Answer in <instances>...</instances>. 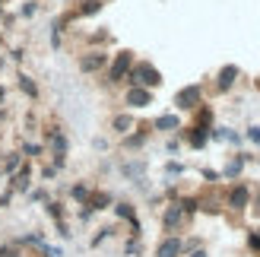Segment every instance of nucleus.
<instances>
[{
    "label": "nucleus",
    "instance_id": "f257e3e1",
    "mask_svg": "<svg viewBox=\"0 0 260 257\" xmlns=\"http://www.w3.org/2000/svg\"><path fill=\"white\" fill-rule=\"evenodd\" d=\"M42 146H45V152H51V165L60 172L63 165H67V152H70V140H67V134L60 131L57 124H48L45 127V134H42Z\"/></svg>",
    "mask_w": 260,
    "mask_h": 257
},
{
    "label": "nucleus",
    "instance_id": "f03ea898",
    "mask_svg": "<svg viewBox=\"0 0 260 257\" xmlns=\"http://www.w3.org/2000/svg\"><path fill=\"white\" fill-rule=\"evenodd\" d=\"M127 86L155 89V86H162V73H159V67H152L149 60H134V67L127 73Z\"/></svg>",
    "mask_w": 260,
    "mask_h": 257
},
{
    "label": "nucleus",
    "instance_id": "7ed1b4c3",
    "mask_svg": "<svg viewBox=\"0 0 260 257\" xmlns=\"http://www.w3.org/2000/svg\"><path fill=\"white\" fill-rule=\"evenodd\" d=\"M200 105H203V86L200 83H190V86L175 92V108L178 111H197Z\"/></svg>",
    "mask_w": 260,
    "mask_h": 257
},
{
    "label": "nucleus",
    "instance_id": "20e7f679",
    "mask_svg": "<svg viewBox=\"0 0 260 257\" xmlns=\"http://www.w3.org/2000/svg\"><path fill=\"white\" fill-rule=\"evenodd\" d=\"M130 67H134V51H118L114 54V60L108 63V83L111 86H118V83H124L127 80V73H130Z\"/></svg>",
    "mask_w": 260,
    "mask_h": 257
},
{
    "label": "nucleus",
    "instance_id": "39448f33",
    "mask_svg": "<svg viewBox=\"0 0 260 257\" xmlns=\"http://www.w3.org/2000/svg\"><path fill=\"white\" fill-rule=\"evenodd\" d=\"M187 222H190V219H187V213L181 210V203L172 200V203L165 207V213H162V229H165V235H178Z\"/></svg>",
    "mask_w": 260,
    "mask_h": 257
},
{
    "label": "nucleus",
    "instance_id": "423d86ee",
    "mask_svg": "<svg viewBox=\"0 0 260 257\" xmlns=\"http://www.w3.org/2000/svg\"><path fill=\"white\" fill-rule=\"evenodd\" d=\"M225 207L229 210H235V213H244L251 207V187L244 184V181H235L229 187V194H225Z\"/></svg>",
    "mask_w": 260,
    "mask_h": 257
},
{
    "label": "nucleus",
    "instance_id": "0eeeda50",
    "mask_svg": "<svg viewBox=\"0 0 260 257\" xmlns=\"http://www.w3.org/2000/svg\"><path fill=\"white\" fill-rule=\"evenodd\" d=\"M114 216H118L121 222H127V226H130V235H134V238H140L143 226H140V216H137V210H134V203L118 200V203H114Z\"/></svg>",
    "mask_w": 260,
    "mask_h": 257
},
{
    "label": "nucleus",
    "instance_id": "6e6552de",
    "mask_svg": "<svg viewBox=\"0 0 260 257\" xmlns=\"http://www.w3.org/2000/svg\"><path fill=\"white\" fill-rule=\"evenodd\" d=\"M7 187L13 190V194H29L32 190V162H22V169L16 175H10Z\"/></svg>",
    "mask_w": 260,
    "mask_h": 257
},
{
    "label": "nucleus",
    "instance_id": "1a4fd4ad",
    "mask_svg": "<svg viewBox=\"0 0 260 257\" xmlns=\"http://www.w3.org/2000/svg\"><path fill=\"white\" fill-rule=\"evenodd\" d=\"M155 257H184V238L181 235H165L155 245Z\"/></svg>",
    "mask_w": 260,
    "mask_h": 257
},
{
    "label": "nucleus",
    "instance_id": "9d476101",
    "mask_svg": "<svg viewBox=\"0 0 260 257\" xmlns=\"http://www.w3.org/2000/svg\"><path fill=\"white\" fill-rule=\"evenodd\" d=\"M108 67V54L105 51H86L80 57V73H99Z\"/></svg>",
    "mask_w": 260,
    "mask_h": 257
},
{
    "label": "nucleus",
    "instance_id": "9b49d317",
    "mask_svg": "<svg viewBox=\"0 0 260 257\" xmlns=\"http://www.w3.org/2000/svg\"><path fill=\"white\" fill-rule=\"evenodd\" d=\"M124 105H130V108H146V105H152V89L127 86V92H124Z\"/></svg>",
    "mask_w": 260,
    "mask_h": 257
},
{
    "label": "nucleus",
    "instance_id": "f8f14e48",
    "mask_svg": "<svg viewBox=\"0 0 260 257\" xmlns=\"http://www.w3.org/2000/svg\"><path fill=\"white\" fill-rule=\"evenodd\" d=\"M251 159H254V156H248V152H238V156H232V159L222 165V172H219V175L229 178V181H238L241 172H244V162H251Z\"/></svg>",
    "mask_w": 260,
    "mask_h": 257
},
{
    "label": "nucleus",
    "instance_id": "ddd939ff",
    "mask_svg": "<svg viewBox=\"0 0 260 257\" xmlns=\"http://www.w3.org/2000/svg\"><path fill=\"white\" fill-rule=\"evenodd\" d=\"M146 159H130V162H121V175L127 178V181H134V184H140L143 178H146Z\"/></svg>",
    "mask_w": 260,
    "mask_h": 257
},
{
    "label": "nucleus",
    "instance_id": "4468645a",
    "mask_svg": "<svg viewBox=\"0 0 260 257\" xmlns=\"http://www.w3.org/2000/svg\"><path fill=\"white\" fill-rule=\"evenodd\" d=\"M238 76H241V70L235 67V63H225V67L216 73V89L219 92H229V89L238 83Z\"/></svg>",
    "mask_w": 260,
    "mask_h": 257
},
{
    "label": "nucleus",
    "instance_id": "2eb2a0df",
    "mask_svg": "<svg viewBox=\"0 0 260 257\" xmlns=\"http://www.w3.org/2000/svg\"><path fill=\"white\" fill-rule=\"evenodd\" d=\"M178 137H184L190 149H203L206 143H210V127H190V131H178Z\"/></svg>",
    "mask_w": 260,
    "mask_h": 257
},
{
    "label": "nucleus",
    "instance_id": "dca6fc26",
    "mask_svg": "<svg viewBox=\"0 0 260 257\" xmlns=\"http://www.w3.org/2000/svg\"><path fill=\"white\" fill-rule=\"evenodd\" d=\"M146 140H149V127H140V131H130L121 137V149L127 152H134V149H143L146 146Z\"/></svg>",
    "mask_w": 260,
    "mask_h": 257
},
{
    "label": "nucleus",
    "instance_id": "f3484780",
    "mask_svg": "<svg viewBox=\"0 0 260 257\" xmlns=\"http://www.w3.org/2000/svg\"><path fill=\"white\" fill-rule=\"evenodd\" d=\"M16 89H19V92L29 99V102H38V99H42V89H38V83L32 80L29 73H22V70L16 73Z\"/></svg>",
    "mask_w": 260,
    "mask_h": 257
},
{
    "label": "nucleus",
    "instance_id": "a211bd4d",
    "mask_svg": "<svg viewBox=\"0 0 260 257\" xmlns=\"http://www.w3.org/2000/svg\"><path fill=\"white\" fill-rule=\"evenodd\" d=\"M22 162H25L22 149H13V152H7V156H4V165H0V175H4V178L16 175V172L22 169Z\"/></svg>",
    "mask_w": 260,
    "mask_h": 257
},
{
    "label": "nucleus",
    "instance_id": "6ab92c4d",
    "mask_svg": "<svg viewBox=\"0 0 260 257\" xmlns=\"http://www.w3.org/2000/svg\"><path fill=\"white\" fill-rule=\"evenodd\" d=\"M152 131H162V134H178L181 131V118L172 111V114H159V118L152 121Z\"/></svg>",
    "mask_w": 260,
    "mask_h": 257
},
{
    "label": "nucleus",
    "instance_id": "aec40b11",
    "mask_svg": "<svg viewBox=\"0 0 260 257\" xmlns=\"http://www.w3.org/2000/svg\"><path fill=\"white\" fill-rule=\"evenodd\" d=\"M86 207L92 210V213H102V210L114 207V197L108 194V190H92V194H89V200H86Z\"/></svg>",
    "mask_w": 260,
    "mask_h": 257
},
{
    "label": "nucleus",
    "instance_id": "412c9836",
    "mask_svg": "<svg viewBox=\"0 0 260 257\" xmlns=\"http://www.w3.org/2000/svg\"><path fill=\"white\" fill-rule=\"evenodd\" d=\"M102 7H105V0H80V7H76L70 16H67V22H70V19H76V16H95Z\"/></svg>",
    "mask_w": 260,
    "mask_h": 257
},
{
    "label": "nucleus",
    "instance_id": "4be33fe9",
    "mask_svg": "<svg viewBox=\"0 0 260 257\" xmlns=\"http://www.w3.org/2000/svg\"><path fill=\"white\" fill-rule=\"evenodd\" d=\"M63 25H67V16H54V19H51V48H54V51L63 48Z\"/></svg>",
    "mask_w": 260,
    "mask_h": 257
},
{
    "label": "nucleus",
    "instance_id": "5701e85b",
    "mask_svg": "<svg viewBox=\"0 0 260 257\" xmlns=\"http://www.w3.org/2000/svg\"><path fill=\"white\" fill-rule=\"evenodd\" d=\"M67 194H70V200H73V203H80V207H86V200H89V194H92V187H89L86 181H76V184L67 190Z\"/></svg>",
    "mask_w": 260,
    "mask_h": 257
},
{
    "label": "nucleus",
    "instance_id": "b1692460",
    "mask_svg": "<svg viewBox=\"0 0 260 257\" xmlns=\"http://www.w3.org/2000/svg\"><path fill=\"white\" fill-rule=\"evenodd\" d=\"M111 131L114 134H130V131H134V118H130V114H114V118H111Z\"/></svg>",
    "mask_w": 260,
    "mask_h": 257
},
{
    "label": "nucleus",
    "instance_id": "393cba45",
    "mask_svg": "<svg viewBox=\"0 0 260 257\" xmlns=\"http://www.w3.org/2000/svg\"><path fill=\"white\" fill-rule=\"evenodd\" d=\"M45 213L51 216V222H54V226L67 222V219H63V203H60V200H54V197H51V200L45 203Z\"/></svg>",
    "mask_w": 260,
    "mask_h": 257
},
{
    "label": "nucleus",
    "instance_id": "a878e982",
    "mask_svg": "<svg viewBox=\"0 0 260 257\" xmlns=\"http://www.w3.org/2000/svg\"><path fill=\"white\" fill-rule=\"evenodd\" d=\"M193 127H213V108H210V105H200V108H197Z\"/></svg>",
    "mask_w": 260,
    "mask_h": 257
},
{
    "label": "nucleus",
    "instance_id": "bb28decb",
    "mask_svg": "<svg viewBox=\"0 0 260 257\" xmlns=\"http://www.w3.org/2000/svg\"><path fill=\"white\" fill-rule=\"evenodd\" d=\"M42 152H45V146L35 143V140H25V143H22V156L25 159H42Z\"/></svg>",
    "mask_w": 260,
    "mask_h": 257
},
{
    "label": "nucleus",
    "instance_id": "cd10ccee",
    "mask_svg": "<svg viewBox=\"0 0 260 257\" xmlns=\"http://www.w3.org/2000/svg\"><path fill=\"white\" fill-rule=\"evenodd\" d=\"M0 257H25V248H19L16 241H4V245H0Z\"/></svg>",
    "mask_w": 260,
    "mask_h": 257
},
{
    "label": "nucleus",
    "instance_id": "c85d7f7f",
    "mask_svg": "<svg viewBox=\"0 0 260 257\" xmlns=\"http://www.w3.org/2000/svg\"><path fill=\"white\" fill-rule=\"evenodd\" d=\"M111 235H114V229H111V226H105V229H99V232H95L92 238H89V248H99L102 241H108Z\"/></svg>",
    "mask_w": 260,
    "mask_h": 257
},
{
    "label": "nucleus",
    "instance_id": "c756f323",
    "mask_svg": "<svg viewBox=\"0 0 260 257\" xmlns=\"http://www.w3.org/2000/svg\"><path fill=\"white\" fill-rule=\"evenodd\" d=\"M25 197H29V203H42V207H45V203L51 200V194H48L45 187H32V190H29Z\"/></svg>",
    "mask_w": 260,
    "mask_h": 257
},
{
    "label": "nucleus",
    "instance_id": "7c9ffc66",
    "mask_svg": "<svg viewBox=\"0 0 260 257\" xmlns=\"http://www.w3.org/2000/svg\"><path fill=\"white\" fill-rule=\"evenodd\" d=\"M35 13H38V0H25L22 10H19V16H22V19H32Z\"/></svg>",
    "mask_w": 260,
    "mask_h": 257
},
{
    "label": "nucleus",
    "instance_id": "2f4dec72",
    "mask_svg": "<svg viewBox=\"0 0 260 257\" xmlns=\"http://www.w3.org/2000/svg\"><path fill=\"white\" fill-rule=\"evenodd\" d=\"M165 175H168V178H181V175H184V165L175 162V159H172V162H165Z\"/></svg>",
    "mask_w": 260,
    "mask_h": 257
},
{
    "label": "nucleus",
    "instance_id": "473e14b6",
    "mask_svg": "<svg viewBox=\"0 0 260 257\" xmlns=\"http://www.w3.org/2000/svg\"><path fill=\"white\" fill-rule=\"evenodd\" d=\"M143 251V245H140V238H134V235H130V241H127V245H124V254L127 257H137Z\"/></svg>",
    "mask_w": 260,
    "mask_h": 257
},
{
    "label": "nucleus",
    "instance_id": "72a5a7b5",
    "mask_svg": "<svg viewBox=\"0 0 260 257\" xmlns=\"http://www.w3.org/2000/svg\"><path fill=\"white\" fill-rule=\"evenodd\" d=\"M225 143H232V146H241V143H244V137H241L238 131H232V127H225Z\"/></svg>",
    "mask_w": 260,
    "mask_h": 257
},
{
    "label": "nucleus",
    "instance_id": "f704fd0d",
    "mask_svg": "<svg viewBox=\"0 0 260 257\" xmlns=\"http://www.w3.org/2000/svg\"><path fill=\"white\" fill-rule=\"evenodd\" d=\"M244 140H251L254 146H260V127H257V124H251L248 131H244Z\"/></svg>",
    "mask_w": 260,
    "mask_h": 257
},
{
    "label": "nucleus",
    "instance_id": "c9c22d12",
    "mask_svg": "<svg viewBox=\"0 0 260 257\" xmlns=\"http://www.w3.org/2000/svg\"><path fill=\"white\" fill-rule=\"evenodd\" d=\"M13 197H16V194H13L10 187H4V194H0V210H10V203H13Z\"/></svg>",
    "mask_w": 260,
    "mask_h": 257
},
{
    "label": "nucleus",
    "instance_id": "e433bc0d",
    "mask_svg": "<svg viewBox=\"0 0 260 257\" xmlns=\"http://www.w3.org/2000/svg\"><path fill=\"white\" fill-rule=\"evenodd\" d=\"M248 248L254 254H260V232H248Z\"/></svg>",
    "mask_w": 260,
    "mask_h": 257
},
{
    "label": "nucleus",
    "instance_id": "4c0bfd02",
    "mask_svg": "<svg viewBox=\"0 0 260 257\" xmlns=\"http://www.w3.org/2000/svg\"><path fill=\"white\" fill-rule=\"evenodd\" d=\"M22 57H25V48H10V60L13 63H22Z\"/></svg>",
    "mask_w": 260,
    "mask_h": 257
},
{
    "label": "nucleus",
    "instance_id": "58836bf2",
    "mask_svg": "<svg viewBox=\"0 0 260 257\" xmlns=\"http://www.w3.org/2000/svg\"><path fill=\"white\" fill-rule=\"evenodd\" d=\"M178 137H168V143H165V152H168V156H175V152H178Z\"/></svg>",
    "mask_w": 260,
    "mask_h": 257
},
{
    "label": "nucleus",
    "instance_id": "ea45409f",
    "mask_svg": "<svg viewBox=\"0 0 260 257\" xmlns=\"http://www.w3.org/2000/svg\"><path fill=\"white\" fill-rule=\"evenodd\" d=\"M42 178H45V181H51V178H57V169H54V165H42Z\"/></svg>",
    "mask_w": 260,
    "mask_h": 257
},
{
    "label": "nucleus",
    "instance_id": "a19ab883",
    "mask_svg": "<svg viewBox=\"0 0 260 257\" xmlns=\"http://www.w3.org/2000/svg\"><path fill=\"white\" fill-rule=\"evenodd\" d=\"M200 175L206 178V181H219V178H222V175H219V172H213V169H203Z\"/></svg>",
    "mask_w": 260,
    "mask_h": 257
},
{
    "label": "nucleus",
    "instance_id": "79ce46f5",
    "mask_svg": "<svg viewBox=\"0 0 260 257\" xmlns=\"http://www.w3.org/2000/svg\"><path fill=\"white\" fill-rule=\"evenodd\" d=\"M92 146H95V149H108V140H102V137H95V140H92Z\"/></svg>",
    "mask_w": 260,
    "mask_h": 257
},
{
    "label": "nucleus",
    "instance_id": "37998d69",
    "mask_svg": "<svg viewBox=\"0 0 260 257\" xmlns=\"http://www.w3.org/2000/svg\"><path fill=\"white\" fill-rule=\"evenodd\" d=\"M0 108H7V86L0 83Z\"/></svg>",
    "mask_w": 260,
    "mask_h": 257
},
{
    "label": "nucleus",
    "instance_id": "c03bdc74",
    "mask_svg": "<svg viewBox=\"0 0 260 257\" xmlns=\"http://www.w3.org/2000/svg\"><path fill=\"white\" fill-rule=\"evenodd\" d=\"M184 257H206V251H203V248H197V251H190V254H184Z\"/></svg>",
    "mask_w": 260,
    "mask_h": 257
},
{
    "label": "nucleus",
    "instance_id": "a18cd8bd",
    "mask_svg": "<svg viewBox=\"0 0 260 257\" xmlns=\"http://www.w3.org/2000/svg\"><path fill=\"white\" fill-rule=\"evenodd\" d=\"M254 213H257V216H260V194H257V197H254Z\"/></svg>",
    "mask_w": 260,
    "mask_h": 257
},
{
    "label": "nucleus",
    "instance_id": "49530a36",
    "mask_svg": "<svg viewBox=\"0 0 260 257\" xmlns=\"http://www.w3.org/2000/svg\"><path fill=\"white\" fill-rule=\"evenodd\" d=\"M4 4H7V0H0V10H4Z\"/></svg>",
    "mask_w": 260,
    "mask_h": 257
}]
</instances>
